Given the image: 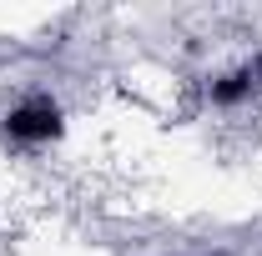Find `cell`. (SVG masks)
Masks as SVG:
<instances>
[{
	"instance_id": "cell-1",
	"label": "cell",
	"mask_w": 262,
	"mask_h": 256,
	"mask_svg": "<svg viewBox=\"0 0 262 256\" xmlns=\"http://www.w3.org/2000/svg\"><path fill=\"white\" fill-rule=\"evenodd\" d=\"M0 131H5V141H15V146H51V141H61L66 131V111L61 100L51 96V91H26V96H15L5 106V116H0Z\"/></svg>"
}]
</instances>
